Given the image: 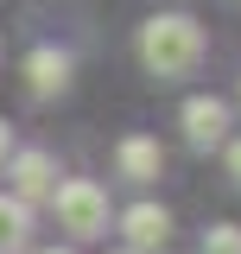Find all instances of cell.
I'll return each mask as SVG.
<instances>
[{
    "label": "cell",
    "mask_w": 241,
    "mask_h": 254,
    "mask_svg": "<svg viewBox=\"0 0 241 254\" xmlns=\"http://www.w3.org/2000/svg\"><path fill=\"white\" fill-rule=\"evenodd\" d=\"M140 64H146L159 83H184L203 64V26L190 13H152L146 26H140Z\"/></svg>",
    "instance_id": "6da1fadb"
},
{
    "label": "cell",
    "mask_w": 241,
    "mask_h": 254,
    "mask_svg": "<svg viewBox=\"0 0 241 254\" xmlns=\"http://www.w3.org/2000/svg\"><path fill=\"white\" fill-rule=\"evenodd\" d=\"M51 210H58V222L70 229V242L108 235V190L95 185V178H70V185H58V190H51Z\"/></svg>",
    "instance_id": "7a4b0ae2"
},
{
    "label": "cell",
    "mask_w": 241,
    "mask_h": 254,
    "mask_svg": "<svg viewBox=\"0 0 241 254\" xmlns=\"http://www.w3.org/2000/svg\"><path fill=\"white\" fill-rule=\"evenodd\" d=\"M6 178H13V197L32 210L38 197H51V190H58V159L45 153V146H26V153H13Z\"/></svg>",
    "instance_id": "3957f363"
},
{
    "label": "cell",
    "mask_w": 241,
    "mask_h": 254,
    "mask_svg": "<svg viewBox=\"0 0 241 254\" xmlns=\"http://www.w3.org/2000/svg\"><path fill=\"white\" fill-rule=\"evenodd\" d=\"M184 140L197 146V153H210L229 140V102L222 95H190L184 102Z\"/></svg>",
    "instance_id": "277c9868"
},
{
    "label": "cell",
    "mask_w": 241,
    "mask_h": 254,
    "mask_svg": "<svg viewBox=\"0 0 241 254\" xmlns=\"http://www.w3.org/2000/svg\"><path fill=\"white\" fill-rule=\"evenodd\" d=\"M120 235H127V254H152L172 242V216L159 203H127L120 210Z\"/></svg>",
    "instance_id": "5b68a950"
},
{
    "label": "cell",
    "mask_w": 241,
    "mask_h": 254,
    "mask_svg": "<svg viewBox=\"0 0 241 254\" xmlns=\"http://www.w3.org/2000/svg\"><path fill=\"white\" fill-rule=\"evenodd\" d=\"M26 89L45 102V95H63L70 89V51H58V45H38L26 58Z\"/></svg>",
    "instance_id": "8992f818"
},
{
    "label": "cell",
    "mask_w": 241,
    "mask_h": 254,
    "mask_svg": "<svg viewBox=\"0 0 241 254\" xmlns=\"http://www.w3.org/2000/svg\"><path fill=\"white\" fill-rule=\"evenodd\" d=\"M115 165H120V178L152 185V178H159V165H165V153H159V140H146V133H127V140L115 146Z\"/></svg>",
    "instance_id": "52a82bcc"
},
{
    "label": "cell",
    "mask_w": 241,
    "mask_h": 254,
    "mask_svg": "<svg viewBox=\"0 0 241 254\" xmlns=\"http://www.w3.org/2000/svg\"><path fill=\"white\" fill-rule=\"evenodd\" d=\"M32 242V210L19 197H0V254H19Z\"/></svg>",
    "instance_id": "ba28073f"
},
{
    "label": "cell",
    "mask_w": 241,
    "mask_h": 254,
    "mask_svg": "<svg viewBox=\"0 0 241 254\" xmlns=\"http://www.w3.org/2000/svg\"><path fill=\"white\" fill-rule=\"evenodd\" d=\"M203 254H241V229L235 222H216L210 235H203Z\"/></svg>",
    "instance_id": "9c48e42d"
},
{
    "label": "cell",
    "mask_w": 241,
    "mask_h": 254,
    "mask_svg": "<svg viewBox=\"0 0 241 254\" xmlns=\"http://www.w3.org/2000/svg\"><path fill=\"white\" fill-rule=\"evenodd\" d=\"M229 178L241 185V140H229Z\"/></svg>",
    "instance_id": "30bf717a"
},
{
    "label": "cell",
    "mask_w": 241,
    "mask_h": 254,
    "mask_svg": "<svg viewBox=\"0 0 241 254\" xmlns=\"http://www.w3.org/2000/svg\"><path fill=\"white\" fill-rule=\"evenodd\" d=\"M6 159H13V127L0 121V165H6Z\"/></svg>",
    "instance_id": "8fae6325"
},
{
    "label": "cell",
    "mask_w": 241,
    "mask_h": 254,
    "mask_svg": "<svg viewBox=\"0 0 241 254\" xmlns=\"http://www.w3.org/2000/svg\"><path fill=\"white\" fill-rule=\"evenodd\" d=\"M45 254H76V248H45Z\"/></svg>",
    "instance_id": "7c38bea8"
},
{
    "label": "cell",
    "mask_w": 241,
    "mask_h": 254,
    "mask_svg": "<svg viewBox=\"0 0 241 254\" xmlns=\"http://www.w3.org/2000/svg\"><path fill=\"white\" fill-rule=\"evenodd\" d=\"M120 254H127V248H120Z\"/></svg>",
    "instance_id": "4fadbf2b"
}]
</instances>
